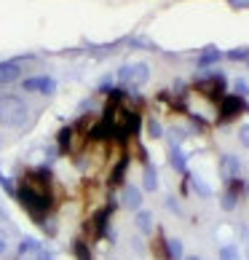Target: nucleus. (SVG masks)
<instances>
[{"mask_svg": "<svg viewBox=\"0 0 249 260\" xmlns=\"http://www.w3.org/2000/svg\"><path fill=\"white\" fill-rule=\"evenodd\" d=\"M16 199L19 204L27 209V215H30L38 226L49 217V212L54 207V199L49 196V191L43 188L41 182L35 180V174L30 172L27 177H22V182H19V191H16Z\"/></svg>", "mask_w": 249, "mask_h": 260, "instance_id": "f257e3e1", "label": "nucleus"}, {"mask_svg": "<svg viewBox=\"0 0 249 260\" xmlns=\"http://www.w3.org/2000/svg\"><path fill=\"white\" fill-rule=\"evenodd\" d=\"M27 102L19 94H0V124L3 126H22L27 121Z\"/></svg>", "mask_w": 249, "mask_h": 260, "instance_id": "f03ea898", "label": "nucleus"}, {"mask_svg": "<svg viewBox=\"0 0 249 260\" xmlns=\"http://www.w3.org/2000/svg\"><path fill=\"white\" fill-rule=\"evenodd\" d=\"M118 78H121V83H126V86H142V83L150 78V67L148 64H126V67L118 70Z\"/></svg>", "mask_w": 249, "mask_h": 260, "instance_id": "7ed1b4c3", "label": "nucleus"}, {"mask_svg": "<svg viewBox=\"0 0 249 260\" xmlns=\"http://www.w3.org/2000/svg\"><path fill=\"white\" fill-rule=\"evenodd\" d=\"M22 89H24V91H32V94L51 97L54 91H56V81H54L51 76H30V78L22 81Z\"/></svg>", "mask_w": 249, "mask_h": 260, "instance_id": "20e7f679", "label": "nucleus"}, {"mask_svg": "<svg viewBox=\"0 0 249 260\" xmlns=\"http://www.w3.org/2000/svg\"><path fill=\"white\" fill-rule=\"evenodd\" d=\"M244 107H246V105H244L241 97H236V94L223 97V99H220V121H223V124H228V121H233Z\"/></svg>", "mask_w": 249, "mask_h": 260, "instance_id": "39448f33", "label": "nucleus"}, {"mask_svg": "<svg viewBox=\"0 0 249 260\" xmlns=\"http://www.w3.org/2000/svg\"><path fill=\"white\" fill-rule=\"evenodd\" d=\"M196 89H198L204 97L220 102V99L225 97V94H223V91H225V78H223V76H212V78H206V81H198Z\"/></svg>", "mask_w": 249, "mask_h": 260, "instance_id": "423d86ee", "label": "nucleus"}, {"mask_svg": "<svg viewBox=\"0 0 249 260\" xmlns=\"http://www.w3.org/2000/svg\"><path fill=\"white\" fill-rule=\"evenodd\" d=\"M108 220H110V207H108V209H99L97 215L89 220V226H86V231H89V239H102L104 231H108Z\"/></svg>", "mask_w": 249, "mask_h": 260, "instance_id": "0eeeda50", "label": "nucleus"}, {"mask_svg": "<svg viewBox=\"0 0 249 260\" xmlns=\"http://www.w3.org/2000/svg\"><path fill=\"white\" fill-rule=\"evenodd\" d=\"M22 78V64L19 62H0V86H8Z\"/></svg>", "mask_w": 249, "mask_h": 260, "instance_id": "6e6552de", "label": "nucleus"}, {"mask_svg": "<svg viewBox=\"0 0 249 260\" xmlns=\"http://www.w3.org/2000/svg\"><path fill=\"white\" fill-rule=\"evenodd\" d=\"M238 169H241V166H238V159L236 156H231V153H225L223 159H220V174H223V180H236L238 177Z\"/></svg>", "mask_w": 249, "mask_h": 260, "instance_id": "1a4fd4ad", "label": "nucleus"}, {"mask_svg": "<svg viewBox=\"0 0 249 260\" xmlns=\"http://www.w3.org/2000/svg\"><path fill=\"white\" fill-rule=\"evenodd\" d=\"M16 252H19V257H35V255H41L43 252V244L41 241H35V239H22L19 241V247H16Z\"/></svg>", "mask_w": 249, "mask_h": 260, "instance_id": "9d476101", "label": "nucleus"}, {"mask_svg": "<svg viewBox=\"0 0 249 260\" xmlns=\"http://www.w3.org/2000/svg\"><path fill=\"white\" fill-rule=\"evenodd\" d=\"M123 207L126 209H139L142 207V191L134 188V185H126V188H123Z\"/></svg>", "mask_w": 249, "mask_h": 260, "instance_id": "9b49d317", "label": "nucleus"}, {"mask_svg": "<svg viewBox=\"0 0 249 260\" xmlns=\"http://www.w3.org/2000/svg\"><path fill=\"white\" fill-rule=\"evenodd\" d=\"M236 204H238V182L231 180V188H228L225 196H223V209L231 212V209H236Z\"/></svg>", "mask_w": 249, "mask_h": 260, "instance_id": "f8f14e48", "label": "nucleus"}, {"mask_svg": "<svg viewBox=\"0 0 249 260\" xmlns=\"http://www.w3.org/2000/svg\"><path fill=\"white\" fill-rule=\"evenodd\" d=\"M73 255L78 257V260H94L91 257V249H89V244H86L83 239H75L73 241Z\"/></svg>", "mask_w": 249, "mask_h": 260, "instance_id": "ddd939ff", "label": "nucleus"}, {"mask_svg": "<svg viewBox=\"0 0 249 260\" xmlns=\"http://www.w3.org/2000/svg\"><path fill=\"white\" fill-rule=\"evenodd\" d=\"M137 228L142 234H150L153 231V212H145V209L137 212Z\"/></svg>", "mask_w": 249, "mask_h": 260, "instance_id": "4468645a", "label": "nucleus"}, {"mask_svg": "<svg viewBox=\"0 0 249 260\" xmlns=\"http://www.w3.org/2000/svg\"><path fill=\"white\" fill-rule=\"evenodd\" d=\"M126 166H129V156H123V159L116 164L113 174H110V182H113V185H121V182H123V172H126Z\"/></svg>", "mask_w": 249, "mask_h": 260, "instance_id": "2eb2a0df", "label": "nucleus"}, {"mask_svg": "<svg viewBox=\"0 0 249 260\" xmlns=\"http://www.w3.org/2000/svg\"><path fill=\"white\" fill-rule=\"evenodd\" d=\"M166 257L169 260H180V257H183V241H180V239H169L166 241Z\"/></svg>", "mask_w": 249, "mask_h": 260, "instance_id": "dca6fc26", "label": "nucleus"}, {"mask_svg": "<svg viewBox=\"0 0 249 260\" xmlns=\"http://www.w3.org/2000/svg\"><path fill=\"white\" fill-rule=\"evenodd\" d=\"M169 161H171V166H174L177 172H188V166H185V156H183V151L174 145L171 147V156H169Z\"/></svg>", "mask_w": 249, "mask_h": 260, "instance_id": "f3484780", "label": "nucleus"}, {"mask_svg": "<svg viewBox=\"0 0 249 260\" xmlns=\"http://www.w3.org/2000/svg\"><path fill=\"white\" fill-rule=\"evenodd\" d=\"M145 188L148 191H156L158 188V172H156V166H153V164L145 166Z\"/></svg>", "mask_w": 249, "mask_h": 260, "instance_id": "a211bd4d", "label": "nucleus"}, {"mask_svg": "<svg viewBox=\"0 0 249 260\" xmlns=\"http://www.w3.org/2000/svg\"><path fill=\"white\" fill-rule=\"evenodd\" d=\"M217 59H220V51H217V49H206V51L198 57V64L204 67V64H212V62H217Z\"/></svg>", "mask_w": 249, "mask_h": 260, "instance_id": "6ab92c4d", "label": "nucleus"}, {"mask_svg": "<svg viewBox=\"0 0 249 260\" xmlns=\"http://www.w3.org/2000/svg\"><path fill=\"white\" fill-rule=\"evenodd\" d=\"M220 260H241V255H238V249L233 244H228L220 249Z\"/></svg>", "mask_w": 249, "mask_h": 260, "instance_id": "aec40b11", "label": "nucleus"}, {"mask_svg": "<svg viewBox=\"0 0 249 260\" xmlns=\"http://www.w3.org/2000/svg\"><path fill=\"white\" fill-rule=\"evenodd\" d=\"M246 94H249V86H246L244 81H236V97H241V99H244Z\"/></svg>", "mask_w": 249, "mask_h": 260, "instance_id": "412c9836", "label": "nucleus"}, {"mask_svg": "<svg viewBox=\"0 0 249 260\" xmlns=\"http://www.w3.org/2000/svg\"><path fill=\"white\" fill-rule=\"evenodd\" d=\"M231 59H249V49H236V51H231L228 54Z\"/></svg>", "mask_w": 249, "mask_h": 260, "instance_id": "4be33fe9", "label": "nucleus"}, {"mask_svg": "<svg viewBox=\"0 0 249 260\" xmlns=\"http://www.w3.org/2000/svg\"><path fill=\"white\" fill-rule=\"evenodd\" d=\"M238 140H241V145H244V147H249V124H246V126H241V132H238Z\"/></svg>", "mask_w": 249, "mask_h": 260, "instance_id": "5701e85b", "label": "nucleus"}, {"mask_svg": "<svg viewBox=\"0 0 249 260\" xmlns=\"http://www.w3.org/2000/svg\"><path fill=\"white\" fill-rule=\"evenodd\" d=\"M193 185H196V188H198L201 193H204V196H209V193H212V191H209V185H204V182H201L198 177H193Z\"/></svg>", "mask_w": 249, "mask_h": 260, "instance_id": "b1692460", "label": "nucleus"}, {"mask_svg": "<svg viewBox=\"0 0 249 260\" xmlns=\"http://www.w3.org/2000/svg\"><path fill=\"white\" fill-rule=\"evenodd\" d=\"M148 126H150V137H161V126L156 124V121H150Z\"/></svg>", "mask_w": 249, "mask_h": 260, "instance_id": "393cba45", "label": "nucleus"}, {"mask_svg": "<svg viewBox=\"0 0 249 260\" xmlns=\"http://www.w3.org/2000/svg\"><path fill=\"white\" fill-rule=\"evenodd\" d=\"M32 260H54V257H51V255H49V252H46V249H43V252H41V255H35Z\"/></svg>", "mask_w": 249, "mask_h": 260, "instance_id": "a878e982", "label": "nucleus"}, {"mask_svg": "<svg viewBox=\"0 0 249 260\" xmlns=\"http://www.w3.org/2000/svg\"><path fill=\"white\" fill-rule=\"evenodd\" d=\"M6 249H8V247H6V241H3V239H0V255H3V252H6Z\"/></svg>", "mask_w": 249, "mask_h": 260, "instance_id": "bb28decb", "label": "nucleus"}, {"mask_svg": "<svg viewBox=\"0 0 249 260\" xmlns=\"http://www.w3.org/2000/svg\"><path fill=\"white\" fill-rule=\"evenodd\" d=\"M185 260H201L198 255H190V257H185Z\"/></svg>", "mask_w": 249, "mask_h": 260, "instance_id": "cd10ccee", "label": "nucleus"}, {"mask_svg": "<svg viewBox=\"0 0 249 260\" xmlns=\"http://www.w3.org/2000/svg\"><path fill=\"white\" fill-rule=\"evenodd\" d=\"M246 260H249V247H246Z\"/></svg>", "mask_w": 249, "mask_h": 260, "instance_id": "c85d7f7f", "label": "nucleus"}, {"mask_svg": "<svg viewBox=\"0 0 249 260\" xmlns=\"http://www.w3.org/2000/svg\"><path fill=\"white\" fill-rule=\"evenodd\" d=\"M19 260H30V257H19Z\"/></svg>", "mask_w": 249, "mask_h": 260, "instance_id": "c756f323", "label": "nucleus"}, {"mask_svg": "<svg viewBox=\"0 0 249 260\" xmlns=\"http://www.w3.org/2000/svg\"><path fill=\"white\" fill-rule=\"evenodd\" d=\"M246 193H249V182H246Z\"/></svg>", "mask_w": 249, "mask_h": 260, "instance_id": "7c9ffc66", "label": "nucleus"}]
</instances>
